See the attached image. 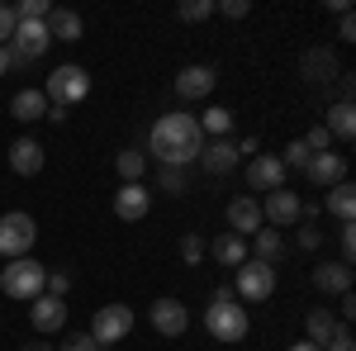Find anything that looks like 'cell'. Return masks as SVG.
Returning <instances> with one entry per match:
<instances>
[{"label":"cell","instance_id":"6da1fadb","mask_svg":"<svg viewBox=\"0 0 356 351\" xmlns=\"http://www.w3.org/2000/svg\"><path fill=\"white\" fill-rule=\"evenodd\" d=\"M200 147H204V133H200L195 114H162L152 124V133H147V152L162 166H181L186 171L200 157Z\"/></svg>","mask_w":356,"mask_h":351},{"label":"cell","instance_id":"7a4b0ae2","mask_svg":"<svg viewBox=\"0 0 356 351\" xmlns=\"http://www.w3.org/2000/svg\"><path fill=\"white\" fill-rule=\"evenodd\" d=\"M204 327H209V337H214V342H243V337H247L252 318H247V309L238 304V295H233L228 285L214 290L209 309H204Z\"/></svg>","mask_w":356,"mask_h":351},{"label":"cell","instance_id":"3957f363","mask_svg":"<svg viewBox=\"0 0 356 351\" xmlns=\"http://www.w3.org/2000/svg\"><path fill=\"white\" fill-rule=\"evenodd\" d=\"M86 95H90V76H86V67H76V62H62V67H53L48 72V85H43V100H48V109H67L81 105Z\"/></svg>","mask_w":356,"mask_h":351},{"label":"cell","instance_id":"277c9868","mask_svg":"<svg viewBox=\"0 0 356 351\" xmlns=\"http://www.w3.org/2000/svg\"><path fill=\"white\" fill-rule=\"evenodd\" d=\"M43 280H48V266H38L33 256H15L10 266H0V290L19 304H33L43 295Z\"/></svg>","mask_w":356,"mask_h":351},{"label":"cell","instance_id":"5b68a950","mask_svg":"<svg viewBox=\"0 0 356 351\" xmlns=\"http://www.w3.org/2000/svg\"><path fill=\"white\" fill-rule=\"evenodd\" d=\"M129 332H134V309H129V304H100V309H95L90 337L100 342V351L114 347V342H124Z\"/></svg>","mask_w":356,"mask_h":351},{"label":"cell","instance_id":"8992f818","mask_svg":"<svg viewBox=\"0 0 356 351\" xmlns=\"http://www.w3.org/2000/svg\"><path fill=\"white\" fill-rule=\"evenodd\" d=\"M238 299H271L275 295V266H266V261H252L247 256L243 266H238V275H233V285H228Z\"/></svg>","mask_w":356,"mask_h":351},{"label":"cell","instance_id":"52a82bcc","mask_svg":"<svg viewBox=\"0 0 356 351\" xmlns=\"http://www.w3.org/2000/svg\"><path fill=\"white\" fill-rule=\"evenodd\" d=\"M38 238V223L29 214H5L0 218V256L15 261V256H29V247Z\"/></svg>","mask_w":356,"mask_h":351},{"label":"cell","instance_id":"ba28073f","mask_svg":"<svg viewBox=\"0 0 356 351\" xmlns=\"http://www.w3.org/2000/svg\"><path fill=\"white\" fill-rule=\"evenodd\" d=\"M10 53H15V62L24 67V62H38V57L53 48V38H48V28L43 24H15V33H10V43H5Z\"/></svg>","mask_w":356,"mask_h":351},{"label":"cell","instance_id":"9c48e42d","mask_svg":"<svg viewBox=\"0 0 356 351\" xmlns=\"http://www.w3.org/2000/svg\"><path fill=\"white\" fill-rule=\"evenodd\" d=\"M147 318H152V327H157L162 337H181V332L191 327V309H186L181 299L162 295V299H152V309H147Z\"/></svg>","mask_w":356,"mask_h":351},{"label":"cell","instance_id":"30bf717a","mask_svg":"<svg viewBox=\"0 0 356 351\" xmlns=\"http://www.w3.org/2000/svg\"><path fill=\"white\" fill-rule=\"evenodd\" d=\"M300 209H304V199L295 195V190H271L266 199H261V218L271 223V228H290V223H300Z\"/></svg>","mask_w":356,"mask_h":351},{"label":"cell","instance_id":"8fae6325","mask_svg":"<svg viewBox=\"0 0 356 351\" xmlns=\"http://www.w3.org/2000/svg\"><path fill=\"white\" fill-rule=\"evenodd\" d=\"M304 176H309V186L332 190L337 181H347V157H342V152H314V157L304 162Z\"/></svg>","mask_w":356,"mask_h":351},{"label":"cell","instance_id":"7c38bea8","mask_svg":"<svg viewBox=\"0 0 356 351\" xmlns=\"http://www.w3.org/2000/svg\"><path fill=\"white\" fill-rule=\"evenodd\" d=\"M29 323H33V332H62L67 327V299L57 295H38L33 304H29Z\"/></svg>","mask_w":356,"mask_h":351},{"label":"cell","instance_id":"4fadbf2b","mask_svg":"<svg viewBox=\"0 0 356 351\" xmlns=\"http://www.w3.org/2000/svg\"><path fill=\"white\" fill-rule=\"evenodd\" d=\"M247 186L261 190V195H271V190L285 186V162L275 157V152H257L252 166H247Z\"/></svg>","mask_w":356,"mask_h":351},{"label":"cell","instance_id":"5bb4252c","mask_svg":"<svg viewBox=\"0 0 356 351\" xmlns=\"http://www.w3.org/2000/svg\"><path fill=\"white\" fill-rule=\"evenodd\" d=\"M214 81H219V72H214V67L191 62V67H181V72H176V95H181V100H204V95L214 90Z\"/></svg>","mask_w":356,"mask_h":351},{"label":"cell","instance_id":"9a60e30c","mask_svg":"<svg viewBox=\"0 0 356 351\" xmlns=\"http://www.w3.org/2000/svg\"><path fill=\"white\" fill-rule=\"evenodd\" d=\"M261 199L257 195H238V199H228V228L238 233V238H252V233H261Z\"/></svg>","mask_w":356,"mask_h":351},{"label":"cell","instance_id":"2e32d148","mask_svg":"<svg viewBox=\"0 0 356 351\" xmlns=\"http://www.w3.org/2000/svg\"><path fill=\"white\" fill-rule=\"evenodd\" d=\"M195 162L204 166L209 176H228L243 157H238V142H233V138H214V142H204V147H200V157H195Z\"/></svg>","mask_w":356,"mask_h":351},{"label":"cell","instance_id":"e0dca14e","mask_svg":"<svg viewBox=\"0 0 356 351\" xmlns=\"http://www.w3.org/2000/svg\"><path fill=\"white\" fill-rule=\"evenodd\" d=\"M152 209V190L143 186V181H134V186H119L114 190V214L124 218V223H138V218Z\"/></svg>","mask_w":356,"mask_h":351},{"label":"cell","instance_id":"ac0fdd59","mask_svg":"<svg viewBox=\"0 0 356 351\" xmlns=\"http://www.w3.org/2000/svg\"><path fill=\"white\" fill-rule=\"evenodd\" d=\"M10 171L15 176H38L43 171V142L38 138H15L10 142Z\"/></svg>","mask_w":356,"mask_h":351},{"label":"cell","instance_id":"d6986e66","mask_svg":"<svg viewBox=\"0 0 356 351\" xmlns=\"http://www.w3.org/2000/svg\"><path fill=\"white\" fill-rule=\"evenodd\" d=\"M314 285H318L323 295H352V266L323 261V266H314Z\"/></svg>","mask_w":356,"mask_h":351},{"label":"cell","instance_id":"ffe728a7","mask_svg":"<svg viewBox=\"0 0 356 351\" xmlns=\"http://www.w3.org/2000/svg\"><path fill=\"white\" fill-rule=\"evenodd\" d=\"M43 28H48V38H53V43H57V38H62V43H76V38H81V15H76V10H57V5H53V10H48V19H43Z\"/></svg>","mask_w":356,"mask_h":351},{"label":"cell","instance_id":"44dd1931","mask_svg":"<svg viewBox=\"0 0 356 351\" xmlns=\"http://www.w3.org/2000/svg\"><path fill=\"white\" fill-rule=\"evenodd\" d=\"M10 114L19 119V124H33V119H48V100H43V90H33L24 85L15 100H10Z\"/></svg>","mask_w":356,"mask_h":351},{"label":"cell","instance_id":"7402d4cb","mask_svg":"<svg viewBox=\"0 0 356 351\" xmlns=\"http://www.w3.org/2000/svg\"><path fill=\"white\" fill-rule=\"evenodd\" d=\"M204 252H209L219 266H233V270H238V266L247 261V238H238V233H223V238H214V247H204Z\"/></svg>","mask_w":356,"mask_h":351},{"label":"cell","instance_id":"603a6c76","mask_svg":"<svg viewBox=\"0 0 356 351\" xmlns=\"http://www.w3.org/2000/svg\"><path fill=\"white\" fill-rule=\"evenodd\" d=\"M304 327H309V337H304V342H314V347H328V337L337 332V313H332L328 304H318V309H309Z\"/></svg>","mask_w":356,"mask_h":351},{"label":"cell","instance_id":"cb8c5ba5","mask_svg":"<svg viewBox=\"0 0 356 351\" xmlns=\"http://www.w3.org/2000/svg\"><path fill=\"white\" fill-rule=\"evenodd\" d=\"M252 261H266V266H275L280 256H285V238L275 233V228H261V233H252V252H247Z\"/></svg>","mask_w":356,"mask_h":351},{"label":"cell","instance_id":"d4e9b609","mask_svg":"<svg viewBox=\"0 0 356 351\" xmlns=\"http://www.w3.org/2000/svg\"><path fill=\"white\" fill-rule=\"evenodd\" d=\"M323 129H328V138H347L356 133V105L352 100H337V105H328V119H323Z\"/></svg>","mask_w":356,"mask_h":351},{"label":"cell","instance_id":"484cf974","mask_svg":"<svg viewBox=\"0 0 356 351\" xmlns=\"http://www.w3.org/2000/svg\"><path fill=\"white\" fill-rule=\"evenodd\" d=\"M300 72L309 81H337V57H332L328 48H314V53H304Z\"/></svg>","mask_w":356,"mask_h":351},{"label":"cell","instance_id":"4316f807","mask_svg":"<svg viewBox=\"0 0 356 351\" xmlns=\"http://www.w3.org/2000/svg\"><path fill=\"white\" fill-rule=\"evenodd\" d=\"M323 204H328V214L337 218V223H352V214H356V190L347 186V181H337V186L323 195Z\"/></svg>","mask_w":356,"mask_h":351},{"label":"cell","instance_id":"83f0119b","mask_svg":"<svg viewBox=\"0 0 356 351\" xmlns=\"http://www.w3.org/2000/svg\"><path fill=\"white\" fill-rule=\"evenodd\" d=\"M195 124H200V133H204V138H228V129H233V109H228V105H209Z\"/></svg>","mask_w":356,"mask_h":351},{"label":"cell","instance_id":"f1b7e54d","mask_svg":"<svg viewBox=\"0 0 356 351\" xmlns=\"http://www.w3.org/2000/svg\"><path fill=\"white\" fill-rule=\"evenodd\" d=\"M114 166H119L124 186H134V181H143V171H147V152H138V147H124V152L114 157Z\"/></svg>","mask_w":356,"mask_h":351},{"label":"cell","instance_id":"f546056e","mask_svg":"<svg viewBox=\"0 0 356 351\" xmlns=\"http://www.w3.org/2000/svg\"><path fill=\"white\" fill-rule=\"evenodd\" d=\"M209 15H214V0H181L176 5V19H186V24H200Z\"/></svg>","mask_w":356,"mask_h":351},{"label":"cell","instance_id":"4dcf8cb0","mask_svg":"<svg viewBox=\"0 0 356 351\" xmlns=\"http://www.w3.org/2000/svg\"><path fill=\"white\" fill-rule=\"evenodd\" d=\"M157 186H162L166 195H186L191 181H186V171H181V166H162V171H157Z\"/></svg>","mask_w":356,"mask_h":351},{"label":"cell","instance_id":"1f68e13d","mask_svg":"<svg viewBox=\"0 0 356 351\" xmlns=\"http://www.w3.org/2000/svg\"><path fill=\"white\" fill-rule=\"evenodd\" d=\"M181 261H186V266H200V261H204V238H200V233H186V238H181Z\"/></svg>","mask_w":356,"mask_h":351},{"label":"cell","instance_id":"d6a6232c","mask_svg":"<svg viewBox=\"0 0 356 351\" xmlns=\"http://www.w3.org/2000/svg\"><path fill=\"white\" fill-rule=\"evenodd\" d=\"M67 290H72V275H67V270H48V280H43V295L67 299Z\"/></svg>","mask_w":356,"mask_h":351},{"label":"cell","instance_id":"836d02e7","mask_svg":"<svg viewBox=\"0 0 356 351\" xmlns=\"http://www.w3.org/2000/svg\"><path fill=\"white\" fill-rule=\"evenodd\" d=\"M62 351H100V342H95L90 332H67V337H62Z\"/></svg>","mask_w":356,"mask_h":351},{"label":"cell","instance_id":"e575fe53","mask_svg":"<svg viewBox=\"0 0 356 351\" xmlns=\"http://www.w3.org/2000/svg\"><path fill=\"white\" fill-rule=\"evenodd\" d=\"M309 157H314V152L304 147V138H300V142H290V147H285V157H280V162H285V171H290V166H300V171H304Z\"/></svg>","mask_w":356,"mask_h":351},{"label":"cell","instance_id":"d590c367","mask_svg":"<svg viewBox=\"0 0 356 351\" xmlns=\"http://www.w3.org/2000/svg\"><path fill=\"white\" fill-rule=\"evenodd\" d=\"M323 351H356V342H352V327H347V323H337V332L328 337V347H323Z\"/></svg>","mask_w":356,"mask_h":351},{"label":"cell","instance_id":"8d00e7d4","mask_svg":"<svg viewBox=\"0 0 356 351\" xmlns=\"http://www.w3.org/2000/svg\"><path fill=\"white\" fill-rule=\"evenodd\" d=\"M304 147H309V152H332V138H328V129H323V124H318V129H309Z\"/></svg>","mask_w":356,"mask_h":351},{"label":"cell","instance_id":"74e56055","mask_svg":"<svg viewBox=\"0 0 356 351\" xmlns=\"http://www.w3.org/2000/svg\"><path fill=\"white\" fill-rule=\"evenodd\" d=\"M337 243H342V266H352V256H356V228H352V223H342Z\"/></svg>","mask_w":356,"mask_h":351},{"label":"cell","instance_id":"f35d334b","mask_svg":"<svg viewBox=\"0 0 356 351\" xmlns=\"http://www.w3.org/2000/svg\"><path fill=\"white\" fill-rule=\"evenodd\" d=\"M15 5H0V43H10V33H15Z\"/></svg>","mask_w":356,"mask_h":351},{"label":"cell","instance_id":"ab89813d","mask_svg":"<svg viewBox=\"0 0 356 351\" xmlns=\"http://www.w3.org/2000/svg\"><path fill=\"white\" fill-rule=\"evenodd\" d=\"M214 10H219V15H228V19H243L247 10H252V5H247V0H219Z\"/></svg>","mask_w":356,"mask_h":351},{"label":"cell","instance_id":"60d3db41","mask_svg":"<svg viewBox=\"0 0 356 351\" xmlns=\"http://www.w3.org/2000/svg\"><path fill=\"white\" fill-rule=\"evenodd\" d=\"M300 247L304 252H318V247H323V233H318V228H300Z\"/></svg>","mask_w":356,"mask_h":351},{"label":"cell","instance_id":"b9f144b4","mask_svg":"<svg viewBox=\"0 0 356 351\" xmlns=\"http://www.w3.org/2000/svg\"><path fill=\"white\" fill-rule=\"evenodd\" d=\"M337 38H342V43H352V38H356V19H352V10L342 15V24H337Z\"/></svg>","mask_w":356,"mask_h":351},{"label":"cell","instance_id":"7bdbcfd3","mask_svg":"<svg viewBox=\"0 0 356 351\" xmlns=\"http://www.w3.org/2000/svg\"><path fill=\"white\" fill-rule=\"evenodd\" d=\"M15 67H19V62H15V53L0 43V76H5V72H15Z\"/></svg>","mask_w":356,"mask_h":351},{"label":"cell","instance_id":"ee69618b","mask_svg":"<svg viewBox=\"0 0 356 351\" xmlns=\"http://www.w3.org/2000/svg\"><path fill=\"white\" fill-rule=\"evenodd\" d=\"M337 313H342L337 323H347V318H356V299H352V295H342V309H337Z\"/></svg>","mask_w":356,"mask_h":351},{"label":"cell","instance_id":"f6af8a7d","mask_svg":"<svg viewBox=\"0 0 356 351\" xmlns=\"http://www.w3.org/2000/svg\"><path fill=\"white\" fill-rule=\"evenodd\" d=\"M285 351H323V347H314V342H295V347H285Z\"/></svg>","mask_w":356,"mask_h":351},{"label":"cell","instance_id":"bcb514c9","mask_svg":"<svg viewBox=\"0 0 356 351\" xmlns=\"http://www.w3.org/2000/svg\"><path fill=\"white\" fill-rule=\"evenodd\" d=\"M24 351H53V342H29Z\"/></svg>","mask_w":356,"mask_h":351}]
</instances>
